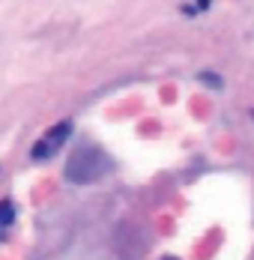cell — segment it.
I'll list each match as a JSON object with an SVG mask.
<instances>
[{
    "label": "cell",
    "mask_w": 254,
    "mask_h": 260,
    "mask_svg": "<svg viewBox=\"0 0 254 260\" xmlns=\"http://www.w3.org/2000/svg\"><path fill=\"white\" fill-rule=\"evenodd\" d=\"M201 81L203 84H209V87H221V78L212 75V72H201Z\"/></svg>",
    "instance_id": "cell-4"
},
{
    "label": "cell",
    "mask_w": 254,
    "mask_h": 260,
    "mask_svg": "<svg viewBox=\"0 0 254 260\" xmlns=\"http://www.w3.org/2000/svg\"><path fill=\"white\" fill-rule=\"evenodd\" d=\"M198 6H201V9H206V6H209V0H198Z\"/></svg>",
    "instance_id": "cell-5"
},
{
    "label": "cell",
    "mask_w": 254,
    "mask_h": 260,
    "mask_svg": "<svg viewBox=\"0 0 254 260\" xmlns=\"http://www.w3.org/2000/svg\"><path fill=\"white\" fill-rule=\"evenodd\" d=\"M108 168H111V158L99 147H78L66 161V180L78 182V185L96 182L102 174H108Z\"/></svg>",
    "instance_id": "cell-1"
},
{
    "label": "cell",
    "mask_w": 254,
    "mask_h": 260,
    "mask_svg": "<svg viewBox=\"0 0 254 260\" xmlns=\"http://www.w3.org/2000/svg\"><path fill=\"white\" fill-rule=\"evenodd\" d=\"M165 260H177V257H165Z\"/></svg>",
    "instance_id": "cell-6"
},
{
    "label": "cell",
    "mask_w": 254,
    "mask_h": 260,
    "mask_svg": "<svg viewBox=\"0 0 254 260\" xmlns=\"http://www.w3.org/2000/svg\"><path fill=\"white\" fill-rule=\"evenodd\" d=\"M69 132H72V123H57V126H51V129L45 132V138L33 144V158H48V156H54V153L60 150V144L69 138Z\"/></svg>",
    "instance_id": "cell-2"
},
{
    "label": "cell",
    "mask_w": 254,
    "mask_h": 260,
    "mask_svg": "<svg viewBox=\"0 0 254 260\" xmlns=\"http://www.w3.org/2000/svg\"><path fill=\"white\" fill-rule=\"evenodd\" d=\"M12 221H15V207H12V201H0V234H3Z\"/></svg>",
    "instance_id": "cell-3"
}]
</instances>
